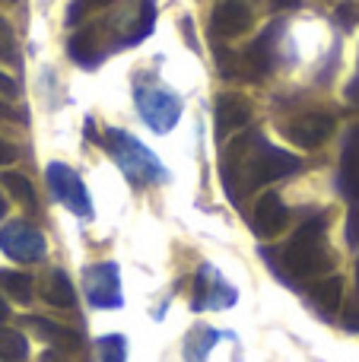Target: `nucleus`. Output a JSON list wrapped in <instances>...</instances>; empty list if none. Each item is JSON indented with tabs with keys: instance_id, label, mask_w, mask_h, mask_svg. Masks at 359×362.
I'll return each instance as SVG.
<instances>
[{
	"instance_id": "f257e3e1",
	"label": "nucleus",
	"mask_w": 359,
	"mask_h": 362,
	"mask_svg": "<svg viewBox=\"0 0 359 362\" xmlns=\"http://www.w3.org/2000/svg\"><path fill=\"white\" fill-rule=\"evenodd\" d=\"M299 165L302 163L293 153L271 146L258 134H239L223 153V181H226L229 197L239 200L242 191L293 175V172H299Z\"/></svg>"
},
{
	"instance_id": "f03ea898",
	"label": "nucleus",
	"mask_w": 359,
	"mask_h": 362,
	"mask_svg": "<svg viewBox=\"0 0 359 362\" xmlns=\"http://www.w3.org/2000/svg\"><path fill=\"white\" fill-rule=\"evenodd\" d=\"M328 219L318 213L312 216L305 226H299V232L286 242L283 248V267L290 270L293 276H318L334 270V255L328 248Z\"/></svg>"
},
{
	"instance_id": "7ed1b4c3",
	"label": "nucleus",
	"mask_w": 359,
	"mask_h": 362,
	"mask_svg": "<svg viewBox=\"0 0 359 362\" xmlns=\"http://www.w3.org/2000/svg\"><path fill=\"white\" fill-rule=\"evenodd\" d=\"M105 146L112 150V156L118 159V165L124 169V175L131 178L137 187H143V185H150V181L165 175L163 165H159V159L153 156L137 137H131V134L105 131Z\"/></svg>"
},
{
	"instance_id": "20e7f679",
	"label": "nucleus",
	"mask_w": 359,
	"mask_h": 362,
	"mask_svg": "<svg viewBox=\"0 0 359 362\" xmlns=\"http://www.w3.org/2000/svg\"><path fill=\"white\" fill-rule=\"evenodd\" d=\"M137 108L140 118L156 134H169L182 118V102L175 93L163 86H137Z\"/></svg>"
},
{
	"instance_id": "39448f33",
	"label": "nucleus",
	"mask_w": 359,
	"mask_h": 362,
	"mask_svg": "<svg viewBox=\"0 0 359 362\" xmlns=\"http://www.w3.org/2000/svg\"><path fill=\"white\" fill-rule=\"evenodd\" d=\"M45 178H48V187H51V194H54V200H61L70 213H76V216H83V219L93 216V200H89V194H86V185H83V178L76 175L70 165L51 163Z\"/></svg>"
},
{
	"instance_id": "423d86ee",
	"label": "nucleus",
	"mask_w": 359,
	"mask_h": 362,
	"mask_svg": "<svg viewBox=\"0 0 359 362\" xmlns=\"http://www.w3.org/2000/svg\"><path fill=\"white\" fill-rule=\"evenodd\" d=\"M0 251L19 264H32L42 261L48 245H45V235L35 226H29L25 219H13V223H6L0 229Z\"/></svg>"
},
{
	"instance_id": "0eeeda50",
	"label": "nucleus",
	"mask_w": 359,
	"mask_h": 362,
	"mask_svg": "<svg viewBox=\"0 0 359 362\" xmlns=\"http://www.w3.org/2000/svg\"><path fill=\"white\" fill-rule=\"evenodd\" d=\"M83 289H86L89 305L95 308H121V280L114 264H95L83 276Z\"/></svg>"
},
{
	"instance_id": "6e6552de",
	"label": "nucleus",
	"mask_w": 359,
	"mask_h": 362,
	"mask_svg": "<svg viewBox=\"0 0 359 362\" xmlns=\"http://www.w3.org/2000/svg\"><path fill=\"white\" fill-rule=\"evenodd\" d=\"M283 134L296 146H302V150H315V146H322L324 140L334 134V118H331V115H322V112L299 115V118H293L290 124L283 127Z\"/></svg>"
},
{
	"instance_id": "1a4fd4ad",
	"label": "nucleus",
	"mask_w": 359,
	"mask_h": 362,
	"mask_svg": "<svg viewBox=\"0 0 359 362\" xmlns=\"http://www.w3.org/2000/svg\"><path fill=\"white\" fill-rule=\"evenodd\" d=\"M210 29L216 38H239L252 29V10L242 0H220L210 16Z\"/></svg>"
},
{
	"instance_id": "9d476101",
	"label": "nucleus",
	"mask_w": 359,
	"mask_h": 362,
	"mask_svg": "<svg viewBox=\"0 0 359 362\" xmlns=\"http://www.w3.org/2000/svg\"><path fill=\"white\" fill-rule=\"evenodd\" d=\"M286 219H290V213H286V204L280 200V194L267 191V194H261L258 204H254L252 229H254V235L271 238V235H277V232H283Z\"/></svg>"
},
{
	"instance_id": "9b49d317",
	"label": "nucleus",
	"mask_w": 359,
	"mask_h": 362,
	"mask_svg": "<svg viewBox=\"0 0 359 362\" xmlns=\"http://www.w3.org/2000/svg\"><path fill=\"white\" fill-rule=\"evenodd\" d=\"M248 121H252V102L248 99H242V95H223L216 102V134L220 137L242 131Z\"/></svg>"
},
{
	"instance_id": "f8f14e48",
	"label": "nucleus",
	"mask_w": 359,
	"mask_h": 362,
	"mask_svg": "<svg viewBox=\"0 0 359 362\" xmlns=\"http://www.w3.org/2000/svg\"><path fill=\"white\" fill-rule=\"evenodd\" d=\"M341 191L347 197L359 200V127L350 134L347 146H343V159H341Z\"/></svg>"
},
{
	"instance_id": "ddd939ff",
	"label": "nucleus",
	"mask_w": 359,
	"mask_h": 362,
	"mask_svg": "<svg viewBox=\"0 0 359 362\" xmlns=\"http://www.w3.org/2000/svg\"><path fill=\"white\" fill-rule=\"evenodd\" d=\"M341 299H343V280L341 276H331V280H322V283H315V286H309V302L322 315H328V318L341 308Z\"/></svg>"
},
{
	"instance_id": "4468645a",
	"label": "nucleus",
	"mask_w": 359,
	"mask_h": 362,
	"mask_svg": "<svg viewBox=\"0 0 359 362\" xmlns=\"http://www.w3.org/2000/svg\"><path fill=\"white\" fill-rule=\"evenodd\" d=\"M45 302H48V305H54V308H70L76 302L73 283H70V276L64 274V270L48 274V280H45Z\"/></svg>"
},
{
	"instance_id": "2eb2a0df",
	"label": "nucleus",
	"mask_w": 359,
	"mask_h": 362,
	"mask_svg": "<svg viewBox=\"0 0 359 362\" xmlns=\"http://www.w3.org/2000/svg\"><path fill=\"white\" fill-rule=\"evenodd\" d=\"M25 325L35 327L45 340H54V346H61V350H76L80 346V337L64 325H54V321H45V318H25Z\"/></svg>"
},
{
	"instance_id": "dca6fc26",
	"label": "nucleus",
	"mask_w": 359,
	"mask_h": 362,
	"mask_svg": "<svg viewBox=\"0 0 359 362\" xmlns=\"http://www.w3.org/2000/svg\"><path fill=\"white\" fill-rule=\"evenodd\" d=\"M0 185H4L6 191H10L23 206H29V210H38L35 191H32V185H29V178H25V175H16V172H4V175H0Z\"/></svg>"
},
{
	"instance_id": "f3484780",
	"label": "nucleus",
	"mask_w": 359,
	"mask_h": 362,
	"mask_svg": "<svg viewBox=\"0 0 359 362\" xmlns=\"http://www.w3.org/2000/svg\"><path fill=\"white\" fill-rule=\"evenodd\" d=\"M29 356V340L23 337L19 331H10V327H0V359L16 362Z\"/></svg>"
},
{
	"instance_id": "a211bd4d",
	"label": "nucleus",
	"mask_w": 359,
	"mask_h": 362,
	"mask_svg": "<svg viewBox=\"0 0 359 362\" xmlns=\"http://www.w3.org/2000/svg\"><path fill=\"white\" fill-rule=\"evenodd\" d=\"M0 283L16 296L19 302H29L32 299V280L25 274H16V270H0Z\"/></svg>"
},
{
	"instance_id": "6ab92c4d",
	"label": "nucleus",
	"mask_w": 359,
	"mask_h": 362,
	"mask_svg": "<svg viewBox=\"0 0 359 362\" xmlns=\"http://www.w3.org/2000/svg\"><path fill=\"white\" fill-rule=\"evenodd\" d=\"M93 45H95V32L89 29V32H80V35L70 42V54H73V61H83V64H95V51H93Z\"/></svg>"
},
{
	"instance_id": "aec40b11",
	"label": "nucleus",
	"mask_w": 359,
	"mask_h": 362,
	"mask_svg": "<svg viewBox=\"0 0 359 362\" xmlns=\"http://www.w3.org/2000/svg\"><path fill=\"white\" fill-rule=\"evenodd\" d=\"M99 350H102V362H124V337L121 334H108V337L99 340Z\"/></svg>"
},
{
	"instance_id": "412c9836",
	"label": "nucleus",
	"mask_w": 359,
	"mask_h": 362,
	"mask_svg": "<svg viewBox=\"0 0 359 362\" xmlns=\"http://www.w3.org/2000/svg\"><path fill=\"white\" fill-rule=\"evenodd\" d=\"M0 61H13V38L4 23H0Z\"/></svg>"
},
{
	"instance_id": "4be33fe9",
	"label": "nucleus",
	"mask_w": 359,
	"mask_h": 362,
	"mask_svg": "<svg viewBox=\"0 0 359 362\" xmlns=\"http://www.w3.org/2000/svg\"><path fill=\"white\" fill-rule=\"evenodd\" d=\"M337 19H341L343 25H353L356 19H359V10H356V4H341V6H337Z\"/></svg>"
},
{
	"instance_id": "5701e85b",
	"label": "nucleus",
	"mask_w": 359,
	"mask_h": 362,
	"mask_svg": "<svg viewBox=\"0 0 359 362\" xmlns=\"http://www.w3.org/2000/svg\"><path fill=\"white\" fill-rule=\"evenodd\" d=\"M347 242L353 245V248H359V210H353L347 219Z\"/></svg>"
},
{
	"instance_id": "b1692460",
	"label": "nucleus",
	"mask_w": 359,
	"mask_h": 362,
	"mask_svg": "<svg viewBox=\"0 0 359 362\" xmlns=\"http://www.w3.org/2000/svg\"><path fill=\"white\" fill-rule=\"evenodd\" d=\"M0 95H10V99L19 95V83L13 80V76H6L4 70H0Z\"/></svg>"
},
{
	"instance_id": "393cba45",
	"label": "nucleus",
	"mask_w": 359,
	"mask_h": 362,
	"mask_svg": "<svg viewBox=\"0 0 359 362\" xmlns=\"http://www.w3.org/2000/svg\"><path fill=\"white\" fill-rule=\"evenodd\" d=\"M16 159V150H13L6 140H0V165H6V163H13Z\"/></svg>"
},
{
	"instance_id": "a878e982",
	"label": "nucleus",
	"mask_w": 359,
	"mask_h": 362,
	"mask_svg": "<svg viewBox=\"0 0 359 362\" xmlns=\"http://www.w3.org/2000/svg\"><path fill=\"white\" fill-rule=\"evenodd\" d=\"M0 118H13V121H25V115L23 112H13L10 105H4V102H0Z\"/></svg>"
},
{
	"instance_id": "bb28decb",
	"label": "nucleus",
	"mask_w": 359,
	"mask_h": 362,
	"mask_svg": "<svg viewBox=\"0 0 359 362\" xmlns=\"http://www.w3.org/2000/svg\"><path fill=\"white\" fill-rule=\"evenodd\" d=\"M277 10H299L302 6V0H271Z\"/></svg>"
},
{
	"instance_id": "cd10ccee",
	"label": "nucleus",
	"mask_w": 359,
	"mask_h": 362,
	"mask_svg": "<svg viewBox=\"0 0 359 362\" xmlns=\"http://www.w3.org/2000/svg\"><path fill=\"white\" fill-rule=\"evenodd\" d=\"M347 99L353 102V105H359V76H356V80L347 86Z\"/></svg>"
},
{
	"instance_id": "c85d7f7f",
	"label": "nucleus",
	"mask_w": 359,
	"mask_h": 362,
	"mask_svg": "<svg viewBox=\"0 0 359 362\" xmlns=\"http://www.w3.org/2000/svg\"><path fill=\"white\" fill-rule=\"evenodd\" d=\"M6 318H10V305H6V299L0 296V321H6Z\"/></svg>"
},
{
	"instance_id": "c756f323",
	"label": "nucleus",
	"mask_w": 359,
	"mask_h": 362,
	"mask_svg": "<svg viewBox=\"0 0 359 362\" xmlns=\"http://www.w3.org/2000/svg\"><path fill=\"white\" fill-rule=\"evenodd\" d=\"M45 362H64V359L57 356V353H45Z\"/></svg>"
},
{
	"instance_id": "7c9ffc66",
	"label": "nucleus",
	"mask_w": 359,
	"mask_h": 362,
	"mask_svg": "<svg viewBox=\"0 0 359 362\" xmlns=\"http://www.w3.org/2000/svg\"><path fill=\"white\" fill-rule=\"evenodd\" d=\"M4 210H6V206H4V197H0V219H4Z\"/></svg>"
},
{
	"instance_id": "2f4dec72",
	"label": "nucleus",
	"mask_w": 359,
	"mask_h": 362,
	"mask_svg": "<svg viewBox=\"0 0 359 362\" xmlns=\"http://www.w3.org/2000/svg\"><path fill=\"white\" fill-rule=\"evenodd\" d=\"M356 289H359V264H356Z\"/></svg>"
}]
</instances>
